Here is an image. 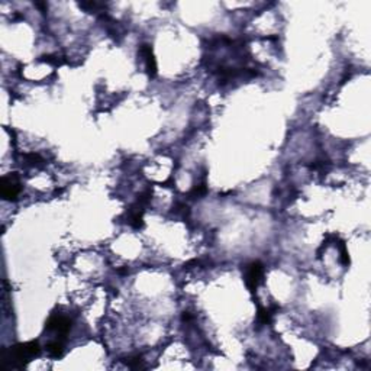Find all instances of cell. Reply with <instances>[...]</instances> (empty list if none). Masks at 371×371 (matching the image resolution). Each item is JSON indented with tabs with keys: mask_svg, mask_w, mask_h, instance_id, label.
I'll return each instance as SVG.
<instances>
[{
	"mask_svg": "<svg viewBox=\"0 0 371 371\" xmlns=\"http://www.w3.org/2000/svg\"><path fill=\"white\" fill-rule=\"evenodd\" d=\"M39 354H41L39 342L29 341V342H24V344H16V345L10 346L9 349H6L3 352V360L6 363L10 361L12 366L24 367L25 364L32 361L35 357H38Z\"/></svg>",
	"mask_w": 371,
	"mask_h": 371,
	"instance_id": "6da1fadb",
	"label": "cell"
},
{
	"mask_svg": "<svg viewBox=\"0 0 371 371\" xmlns=\"http://www.w3.org/2000/svg\"><path fill=\"white\" fill-rule=\"evenodd\" d=\"M264 277V265L261 261H251L245 265V284L251 293L257 292Z\"/></svg>",
	"mask_w": 371,
	"mask_h": 371,
	"instance_id": "7a4b0ae2",
	"label": "cell"
},
{
	"mask_svg": "<svg viewBox=\"0 0 371 371\" xmlns=\"http://www.w3.org/2000/svg\"><path fill=\"white\" fill-rule=\"evenodd\" d=\"M22 186L18 179L16 174H10V176H4L0 180V194L4 200L9 202H15L18 199V196L21 194Z\"/></svg>",
	"mask_w": 371,
	"mask_h": 371,
	"instance_id": "3957f363",
	"label": "cell"
},
{
	"mask_svg": "<svg viewBox=\"0 0 371 371\" xmlns=\"http://www.w3.org/2000/svg\"><path fill=\"white\" fill-rule=\"evenodd\" d=\"M45 329L48 332H54L57 335V338L64 340L68 335L70 329H71V320L67 316H62V315H53L47 320Z\"/></svg>",
	"mask_w": 371,
	"mask_h": 371,
	"instance_id": "277c9868",
	"label": "cell"
},
{
	"mask_svg": "<svg viewBox=\"0 0 371 371\" xmlns=\"http://www.w3.org/2000/svg\"><path fill=\"white\" fill-rule=\"evenodd\" d=\"M139 54H141V57L144 58L147 73H148L151 77H155V76H157V61H155L154 53H153L151 45L142 44V45L139 47Z\"/></svg>",
	"mask_w": 371,
	"mask_h": 371,
	"instance_id": "5b68a950",
	"label": "cell"
},
{
	"mask_svg": "<svg viewBox=\"0 0 371 371\" xmlns=\"http://www.w3.org/2000/svg\"><path fill=\"white\" fill-rule=\"evenodd\" d=\"M144 209L136 205V208H131L128 212V223L133 229H141L144 226Z\"/></svg>",
	"mask_w": 371,
	"mask_h": 371,
	"instance_id": "8992f818",
	"label": "cell"
},
{
	"mask_svg": "<svg viewBox=\"0 0 371 371\" xmlns=\"http://www.w3.org/2000/svg\"><path fill=\"white\" fill-rule=\"evenodd\" d=\"M47 352L50 354V357L53 358H60L62 354H64V340L61 338H57V340L50 341L47 345Z\"/></svg>",
	"mask_w": 371,
	"mask_h": 371,
	"instance_id": "52a82bcc",
	"label": "cell"
},
{
	"mask_svg": "<svg viewBox=\"0 0 371 371\" xmlns=\"http://www.w3.org/2000/svg\"><path fill=\"white\" fill-rule=\"evenodd\" d=\"M257 319L261 325H267L271 322L273 319V313L270 309H265V308H258V315H257Z\"/></svg>",
	"mask_w": 371,
	"mask_h": 371,
	"instance_id": "ba28073f",
	"label": "cell"
},
{
	"mask_svg": "<svg viewBox=\"0 0 371 371\" xmlns=\"http://www.w3.org/2000/svg\"><path fill=\"white\" fill-rule=\"evenodd\" d=\"M208 191V187H206V183H202V185H197L193 187V190L190 191V196H194V197H200V196H205Z\"/></svg>",
	"mask_w": 371,
	"mask_h": 371,
	"instance_id": "9c48e42d",
	"label": "cell"
},
{
	"mask_svg": "<svg viewBox=\"0 0 371 371\" xmlns=\"http://www.w3.org/2000/svg\"><path fill=\"white\" fill-rule=\"evenodd\" d=\"M25 158H26V161H28L31 165H36V167H39V165H42V164H44V158H41L38 154H28V155H25Z\"/></svg>",
	"mask_w": 371,
	"mask_h": 371,
	"instance_id": "30bf717a",
	"label": "cell"
},
{
	"mask_svg": "<svg viewBox=\"0 0 371 371\" xmlns=\"http://www.w3.org/2000/svg\"><path fill=\"white\" fill-rule=\"evenodd\" d=\"M142 357L141 355H136V357H132V358H129L128 361H126V364L131 367V369H139V367H142Z\"/></svg>",
	"mask_w": 371,
	"mask_h": 371,
	"instance_id": "8fae6325",
	"label": "cell"
},
{
	"mask_svg": "<svg viewBox=\"0 0 371 371\" xmlns=\"http://www.w3.org/2000/svg\"><path fill=\"white\" fill-rule=\"evenodd\" d=\"M182 319H183V322L188 323L190 320H193V316H191L188 312H185V313H183V316H182Z\"/></svg>",
	"mask_w": 371,
	"mask_h": 371,
	"instance_id": "7c38bea8",
	"label": "cell"
}]
</instances>
